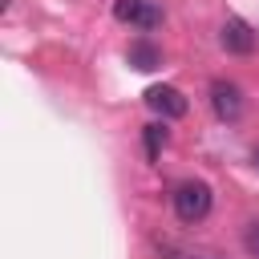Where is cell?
Here are the masks:
<instances>
[{
    "mask_svg": "<svg viewBox=\"0 0 259 259\" xmlns=\"http://www.w3.org/2000/svg\"><path fill=\"white\" fill-rule=\"evenodd\" d=\"M210 202H214V194H210V186H206L202 178H186V182L174 186V210H178L182 223L206 219V214H210Z\"/></svg>",
    "mask_w": 259,
    "mask_h": 259,
    "instance_id": "cell-1",
    "label": "cell"
},
{
    "mask_svg": "<svg viewBox=\"0 0 259 259\" xmlns=\"http://www.w3.org/2000/svg\"><path fill=\"white\" fill-rule=\"evenodd\" d=\"M219 45H223L227 53H235V57H247V53H255L259 32H255L247 20L231 16V20H223V28H219Z\"/></svg>",
    "mask_w": 259,
    "mask_h": 259,
    "instance_id": "cell-2",
    "label": "cell"
},
{
    "mask_svg": "<svg viewBox=\"0 0 259 259\" xmlns=\"http://www.w3.org/2000/svg\"><path fill=\"white\" fill-rule=\"evenodd\" d=\"M210 105H214V113L223 121H235L243 113V89L235 81H214L210 85Z\"/></svg>",
    "mask_w": 259,
    "mask_h": 259,
    "instance_id": "cell-3",
    "label": "cell"
},
{
    "mask_svg": "<svg viewBox=\"0 0 259 259\" xmlns=\"http://www.w3.org/2000/svg\"><path fill=\"white\" fill-rule=\"evenodd\" d=\"M146 105L162 117H182L186 113V97L174 89V85H150L146 89Z\"/></svg>",
    "mask_w": 259,
    "mask_h": 259,
    "instance_id": "cell-4",
    "label": "cell"
},
{
    "mask_svg": "<svg viewBox=\"0 0 259 259\" xmlns=\"http://www.w3.org/2000/svg\"><path fill=\"white\" fill-rule=\"evenodd\" d=\"M113 16L121 24H142V28H154L162 20V12L150 0H113Z\"/></svg>",
    "mask_w": 259,
    "mask_h": 259,
    "instance_id": "cell-5",
    "label": "cell"
},
{
    "mask_svg": "<svg viewBox=\"0 0 259 259\" xmlns=\"http://www.w3.org/2000/svg\"><path fill=\"white\" fill-rule=\"evenodd\" d=\"M130 65L142 69V73H150V69L162 65V53H158L150 40H134V45H130Z\"/></svg>",
    "mask_w": 259,
    "mask_h": 259,
    "instance_id": "cell-6",
    "label": "cell"
},
{
    "mask_svg": "<svg viewBox=\"0 0 259 259\" xmlns=\"http://www.w3.org/2000/svg\"><path fill=\"white\" fill-rule=\"evenodd\" d=\"M162 146H166V125H146V154L158 158Z\"/></svg>",
    "mask_w": 259,
    "mask_h": 259,
    "instance_id": "cell-7",
    "label": "cell"
},
{
    "mask_svg": "<svg viewBox=\"0 0 259 259\" xmlns=\"http://www.w3.org/2000/svg\"><path fill=\"white\" fill-rule=\"evenodd\" d=\"M247 247H251V255H255V259H259V223H255V227H251V235H247Z\"/></svg>",
    "mask_w": 259,
    "mask_h": 259,
    "instance_id": "cell-8",
    "label": "cell"
}]
</instances>
